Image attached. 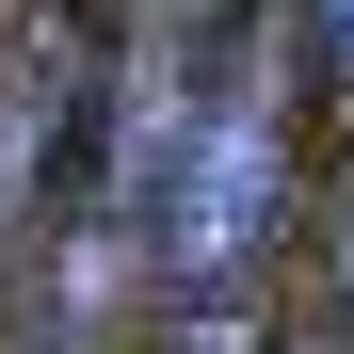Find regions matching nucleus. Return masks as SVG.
Segmentation results:
<instances>
[{
  "label": "nucleus",
  "mask_w": 354,
  "mask_h": 354,
  "mask_svg": "<svg viewBox=\"0 0 354 354\" xmlns=\"http://www.w3.org/2000/svg\"><path fill=\"white\" fill-rule=\"evenodd\" d=\"M290 225V81H274V32L242 48V65H209L194 97H177V129L145 161V258L177 306H225Z\"/></svg>",
  "instance_id": "1"
},
{
  "label": "nucleus",
  "mask_w": 354,
  "mask_h": 354,
  "mask_svg": "<svg viewBox=\"0 0 354 354\" xmlns=\"http://www.w3.org/2000/svg\"><path fill=\"white\" fill-rule=\"evenodd\" d=\"M306 32H322V97L354 113V0H306Z\"/></svg>",
  "instance_id": "2"
}]
</instances>
